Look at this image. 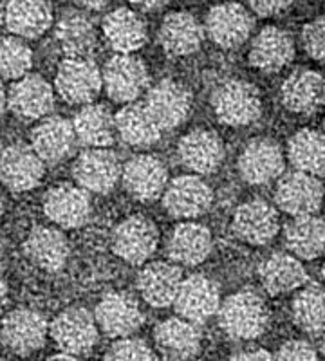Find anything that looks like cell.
<instances>
[{"label":"cell","mask_w":325,"mask_h":361,"mask_svg":"<svg viewBox=\"0 0 325 361\" xmlns=\"http://www.w3.org/2000/svg\"><path fill=\"white\" fill-rule=\"evenodd\" d=\"M103 37L116 54H134L147 42V25L136 11L118 8L103 18Z\"/></svg>","instance_id":"31"},{"label":"cell","mask_w":325,"mask_h":361,"mask_svg":"<svg viewBox=\"0 0 325 361\" xmlns=\"http://www.w3.org/2000/svg\"><path fill=\"white\" fill-rule=\"evenodd\" d=\"M49 329L51 324L38 311L15 309L2 320V343L18 356H29L46 345Z\"/></svg>","instance_id":"7"},{"label":"cell","mask_w":325,"mask_h":361,"mask_svg":"<svg viewBox=\"0 0 325 361\" xmlns=\"http://www.w3.org/2000/svg\"><path fill=\"white\" fill-rule=\"evenodd\" d=\"M255 20L244 6L235 2L214 6L206 15V35L223 49H235L250 38Z\"/></svg>","instance_id":"13"},{"label":"cell","mask_w":325,"mask_h":361,"mask_svg":"<svg viewBox=\"0 0 325 361\" xmlns=\"http://www.w3.org/2000/svg\"><path fill=\"white\" fill-rule=\"evenodd\" d=\"M8 304V283L2 280V305Z\"/></svg>","instance_id":"48"},{"label":"cell","mask_w":325,"mask_h":361,"mask_svg":"<svg viewBox=\"0 0 325 361\" xmlns=\"http://www.w3.org/2000/svg\"><path fill=\"white\" fill-rule=\"evenodd\" d=\"M295 58V42L284 29L268 25L251 42L250 60L251 67L262 73H276L284 69Z\"/></svg>","instance_id":"27"},{"label":"cell","mask_w":325,"mask_h":361,"mask_svg":"<svg viewBox=\"0 0 325 361\" xmlns=\"http://www.w3.org/2000/svg\"><path fill=\"white\" fill-rule=\"evenodd\" d=\"M230 361H275V357L271 353L264 349H247L233 354Z\"/></svg>","instance_id":"44"},{"label":"cell","mask_w":325,"mask_h":361,"mask_svg":"<svg viewBox=\"0 0 325 361\" xmlns=\"http://www.w3.org/2000/svg\"><path fill=\"white\" fill-rule=\"evenodd\" d=\"M6 107L24 121L46 118L54 107L53 87L40 74H27L9 87Z\"/></svg>","instance_id":"16"},{"label":"cell","mask_w":325,"mask_h":361,"mask_svg":"<svg viewBox=\"0 0 325 361\" xmlns=\"http://www.w3.org/2000/svg\"><path fill=\"white\" fill-rule=\"evenodd\" d=\"M288 159L293 169L309 176H325V134L302 128L288 143Z\"/></svg>","instance_id":"37"},{"label":"cell","mask_w":325,"mask_h":361,"mask_svg":"<svg viewBox=\"0 0 325 361\" xmlns=\"http://www.w3.org/2000/svg\"><path fill=\"white\" fill-rule=\"evenodd\" d=\"M183 273L173 262L147 264L137 275V291L149 305L157 309L176 304L183 283Z\"/></svg>","instance_id":"23"},{"label":"cell","mask_w":325,"mask_h":361,"mask_svg":"<svg viewBox=\"0 0 325 361\" xmlns=\"http://www.w3.org/2000/svg\"><path fill=\"white\" fill-rule=\"evenodd\" d=\"M211 107L221 123L247 127L260 118L262 99L255 85L244 80H226L214 90Z\"/></svg>","instance_id":"2"},{"label":"cell","mask_w":325,"mask_h":361,"mask_svg":"<svg viewBox=\"0 0 325 361\" xmlns=\"http://www.w3.org/2000/svg\"><path fill=\"white\" fill-rule=\"evenodd\" d=\"M154 340L161 353L173 361L190 360L201 349V331L197 324L181 316L159 322L154 329Z\"/></svg>","instance_id":"32"},{"label":"cell","mask_w":325,"mask_h":361,"mask_svg":"<svg viewBox=\"0 0 325 361\" xmlns=\"http://www.w3.org/2000/svg\"><path fill=\"white\" fill-rule=\"evenodd\" d=\"M214 240L206 226L186 221L177 224L168 237L166 255L177 266H199L211 253Z\"/></svg>","instance_id":"25"},{"label":"cell","mask_w":325,"mask_h":361,"mask_svg":"<svg viewBox=\"0 0 325 361\" xmlns=\"http://www.w3.org/2000/svg\"><path fill=\"white\" fill-rule=\"evenodd\" d=\"M24 253L40 269L58 273L66 267L69 259V243L62 230L51 226H37L25 238Z\"/></svg>","instance_id":"29"},{"label":"cell","mask_w":325,"mask_h":361,"mask_svg":"<svg viewBox=\"0 0 325 361\" xmlns=\"http://www.w3.org/2000/svg\"><path fill=\"white\" fill-rule=\"evenodd\" d=\"M29 143L44 163L56 164L75 152L78 137L73 121L60 116H51L33 128Z\"/></svg>","instance_id":"17"},{"label":"cell","mask_w":325,"mask_h":361,"mask_svg":"<svg viewBox=\"0 0 325 361\" xmlns=\"http://www.w3.org/2000/svg\"><path fill=\"white\" fill-rule=\"evenodd\" d=\"M293 322L305 334H325V289L305 286L291 304Z\"/></svg>","instance_id":"38"},{"label":"cell","mask_w":325,"mask_h":361,"mask_svg":"<svg viewBox=\"0 0 325 361\" xmlns=\"http://www.w3.org/2000/svg\"><path fill=\"white\" fill-rule=\"evenodd\" d=\"M98 322L85 307H67L51 322L49 336L62 353L83 356L98 343Z\"/></svg>","instance_id":"4"},{"label":"cell","mask_w":325,"mask_h":361,"mask_svg":"<svg viewBox=\"0 0 325 361\" xmlns=\"http://www.w3.org/2000/svg\"><path fill=\"white\" fill-rule=\"evenodd\" d=\"M118 137L128 147L147 148L159 141L161 127L150 114L145 102H134L120 109L116 114Z\"/></svg>","instance_id":"34"},{"label":"cell","mask_w":325,"mask_h":361,"mask_svg":"<svg viewBox=\"0 0 325 361\" xmlns=\"http://www.w3.org/2000/svg\"><path fill=\"white\" fill-rule=\"evenodd\" d=\"M300 37L305 53L317 62L325 63V17H318L305 24Z\"/></svg>","instance_id":"41"},{"label":"cell","mask_w":325,"mask_h":361,"mask_svg":"<svg viewBox=\"0 0 325 361\" xmlns=\"http://www.w3.org/2000/svg\"><path fill=\"white\" fill-rule=\"evenodd\" d=\"M231 230L251 246H264L278 233V214L269 202L247 201L235 209Z\"/></svg>","instance_id":"22"},{"label":"cell","mask_w":325,"mask_h":361,"mask_svg":"<svg viewBox=\"0 0 325 361\" xmlns=\"http://www.w3.org/2000/svg\"><path fill=\"white\" fill-rule=\"evenodd\" d=\"M219 325L228 338L237 341L255 340L266 333L269 311L262 296L251 289L228 296L219 311Z\"/></svg>","instance_id":"1"},{"label":"cell","mask_w":325,"mask_h":361,"mask_svg":"<svg viewBox=\"0 0 325 361\" xmlns=\"http://www.w3.org/2000/svg\"><path fill=\"white\" fill-rule=\"evenodd\" d=\"M275 361H320L317 349L304 340L286 341L276 353Z\"/></svg>","instance_id":"42"},{"label":"cell","mask_w":325,"mask_h":361,"mask_svg":"<svg viewBox=\"0 0 325 361\" xmlns=\"http://www.w3.org/2000/svg\"><path fill=\"white\" fill-rule=\"evenodd\" d=\"M2 361H8V360H2Z\"/></svg>","instance_id":"51"},{"label":"cell","mask_w":325,"mask_h":361,"mask_svg":"<svg viewBox=\"0 0 325 361\" xmlns=\"http://www.w3.org/2000/svg\"><path fill=\"white\" fill-rule=\"evenodd\" d=\"M132 6L136 9H140V11H145V13H152V11H157V9L165 8L166 4H168L170 0H128Z\"/></svg>","instance_id":"45"},{"label":"cell","mask_w":325,"mask_h":361,"mask_svg":"<svg viewBox=\"0 0 325 361\" xmlns=\"http://www.w3.org/2000/svg\"><path fill=\"white\" fill-rule=\"evenodd\" d=\"M145 105L149 107L161 130H173L185 123L190 116L192 96L181 83L163 80L150 87L145 98Z\"/></svg>","instance_id":"18"},{"label":"cell","mask_w":325,"mask_h":361,"mask_svg":"<svg viewBox=\"0 0 325 361\" xmlns=\"http://www.w3.org/2000/svg\"><path fill=\"white\" fill-rule=\"evenodd\" d=\"M259 279L264 291L271 296L305 288L309 275L304 264L291 253H273L259 267Z\"/></svg>","instance_id":"30"},{"label":"cell","mask_w":325,"mask_h":361,"mask_svg":"<svg viewBox=\"0 0 325 361\" xmlns=\"http://www.w3.org/2000/svg\"><path fill=\"white\" fill-rule=\"evenodd\" d=\"M46 163L31 145L13 143L2 152V183L11 192H29L40 185Z\"/></svg>","instance_id":"19"},{"label":"cell","mask_w":325,"mask_h":361,"mask_svg":"<svg viewBox=\"0 0 325 361\" xmlns=\"http://www.w3.org/2000/svg\"><path fill=\"white\" fill-rule=\"evenodd\" d=\"M4 22L13 37L38 38L51 27L53 11L47 0H9Z\"/></svg>","instance_id":"33"},{"label":"cell","mask_w":325,"mask_h":361,"mask_svg":"<svg viewBox=\"0 0 325 361\" xmlns=\"http://www.w3.org/2000/svg\"><path fill=\"white\" fill-rule=\"evenodd\" d=\"M150 74L136 54H114L103 67V87L112 102H137L149 87Z\"/></svg>","instance_id":"5"},{"label":"cell","mask_w":325,"mask_h":361,"mask_svg":"<svg viewBox=\"0 0 325 361\" xmlns=\"http://www.w3.org/2000/svg\"><path fill=\"white\" fill-rule=\"evenodd\" d=\"M250 8L259 17H278L284 11H288L293 0H247Z\"/></svg>","instance_id":"43"},{"label":"cell","mask_w":325,"mask_h":361,"mask_svg":"<svg viewBox=\"0 0 325 361\" xmlns=\"http://www.w3.org/2000/svg\"><path fill=\"white\" fill-rule=\"evenodd\" d=\"M111 0H76V4L82 6L85 9H91V11H99L103 9L105 6H109Z\"/></svg>","instance_id":"46"},{"label":"cell","mask_w":325,"mask_h":361,"mask_svg":"<svg viewBox=\"0 0 325 361\" xmlns=\"http://www.w3.org/2000/svg\"><path fill=\"white\" fill-rule=\"evenodd\" d=\"M324 128H325V123H324Z\"/></svg>","instance_id":"52"},{"label":"cell","mask_w":325,"mask_h":361,"mask_svg":"<svg viewBox=\"0 0 325 361\" xmlns=\"http://www.w3.org/2000/svg\"><path fill=\"white\" fill-rule=\"evenodd\" d=\"M54 37L66 58H91L98 45L94 24L80 9H67L60 15Z\"/></svg>","instance_id":"28"},{"label":"cell","mask_w":325,"mask_h":361,"mask_svg":"<svg viewBox=\"0 0 325 361\" xmlns=\"http://www.w3.org/2000/svg\"><path fill=\"white\" fill-rule=\"evenodd\" d=\"M157 37L168 56L183 58L194 54L201 47L204 27L192 13L173 11L165 17Z\"/></svg>","instance_id":"26"},{"label":"cell","mask_w":325,"mask_h":361,"mask_svg":"<svg viewBox=\"0 0 325 361\" xmlns=\"http://www.w3.org/2000/svg\"><path fill=\"white\" fill-rule=\"evenodd\" d=\"M92 202L89 192L78 185H56L44 197V214L62 230H73L85 224L91 217Z\"/></svg>","instance_id":"15"},{"label":"cell","mask_w":325,"mask_h":361,"mask_svg":"<svg viewBox=\"0 0 325 361\" xmlns=\"http://www.w3.org/2000/svg\"><path fill=\"white\" fill-rule=\"evenodd\" d=\"M0 51H2L0 53L2 78L8 82H18L20 78L27 76L29 69L33 66V53L22 38L13 37V35L4 37Z\"/></svg>","instance_id":"39"},{"label":"cell","mask_w":325,"mask_h":361,"mask_svg":"<svg viewBox=\"0 0 325 361\" xmlns=\"http://www.w3.org/2000/svg\"><path fill=\"white\" fill-rule=\"evenodd\" d=\"M221 295L210 279L202 275H192L183 280L179 295L176 298L177 316L192 324H204L221 311Z\"/></svg>","instance_id":"20"},{"label":"cell","mask_w":325,"mask_h":361,"mask_svg":"<svg viewBox=\"0 0 325 361\" xmlns=\"http://www.w3.org/2000/svg\"><path fill=\"white\" fill-rule=\"evenodd\" d=\"M179 159L186 169L199 176H210L223 164L226 150L223 140L208 128H197L183 135L177 145Z\"/></svg>","instance_id":"21"},{"label":"cell","mask_w":325,"mask_h":361,"mask_svg":"<svg viewBox=\"0 0 325 361\" xmlns=\"http://www.w3.org/2000/svg\"><path fill=\"white\" fill-rule=\"evenodd\" d=\"M321 201H324V185L318 177L293 170L284 173L276 183V206L293 217L314 215L320 209Z\"/></svg>","instance_id":"9"},{"label":"cell","mask_w":325,"mask_h":361,"mask_svg":"<svg viewBox=\"0 0 325 361\" xmlns=\"http://www.w3.org/2000/svg\"><path fill=\"white\" fill-rule=\"evenodd\" d=\"M73 125L78 143L89 148H109L118 137L116 116H112L105 105H85L76 112Z\"/></svg>","instance_id":"36"},{"label":"cell","mask_w":325,"mask_h":361,"mask_svg":"<svg viewBox=\"0 0 325 361\" xmlns=\"http://www.w3.org/2000/svg\"><path fill=\"white\" fill-rule=\"evenodd\" d=\"M321 354H324V357H325V334H324V338H321Z\"/></svg>","instance_id":"49"},{"label":"cell","mask_w":325,"mask_h":361,"mask_svg":"<svg viewBox=\"0 0 325 361\" xmlns=\"http://www.w3.org/2000/svg\"><path fill=\"white\" fill-rule=\"evenodd\" d=\"M121 183L132 199L152 202L165 193L168 186V170L159 157L140 154L123 164Z\"/></svg>","instance_id":"11"},{"label":"cell","mask_w":325,"mask_h":361,"mask_svg":"<svg viewBox=\"0 0 325 361\" xmlns=\"http://www.w3.org/2000/svg\"><path fill=\"white\" fill-rule=\"evenodd\" d=\"M284 244L297 259H318L325 253V221L317 215L293 217L284 228Z\"/></svg>","instance_id":"35"},{"label":"cell","mask_w":325,"mask_h":361,"mask_svg":"<svg viewBox=\"0 0 325 361\" xmlns=\"http://www.w3.org/2000/svg\"><path fill=\"white\" fill-rule=\"evenodd\" d=\"M284 152L276 141L257 137L243 148L239 156V173L247 185L262 186L280 179L284 172Z\"/></svg>","instance_id":"14"},{"label":"cell","mask_w":325,"mask_h":361,"mask_svg":"<svg viewBox=\"0 0 325 361\" xmlns=\"http://www.w3.org/2000/svg\"><path fill=\"white\" fill-rule=\"evenodd\" d=\"M123 166L109 148H87L73 164V179L89 193H109L120 183Z\"/></svg>","instance_id":"8"},{"label":"cell","mask_w":325,"mask_h":361,"mask_svg":"<svg viewBox=\"0 0 325 361\" xmlns=\"http://www.w3.org/2000/svg\"><path fill=\"white\" fill-rule=\"evenodd\" d=\"M159 233L150 219L132 215L116 226L112 231L111 244L121 260L132 266H141L156 253Z\"/></svg>","instance_id":"6"},{"label":"cell","mask_w":325,"mask_h":361,"mask_svg":"<svg viewBox=\"0 0 325 361\" xmlns=\"http://www.w3.org/2000/svg\"><path fill=\"white\" fill-rule=\"evenodd\" d=\"M46 361H82L78 356H73V354H66V353H60V354H54V356L47 357Z\"/></svg>","instance_id":"47"},{"label":"cell","mask_w":325,"mask_h":361,"mask_svg":"<svg viewBox=\"0 0 325 361\" xmlns=\"http://www.w3.org/2000/svg\"><path fill=\"white\" fill-rule=\"evenodd\" d=\"M214 202L210 185L199 176H181L168 183L163 193V206L173 219L192 221L204 215Z\"/></svg>","instance_id":"10"},{"label":"cell","mask_w":325,"mask_h":361,"mask_svg":"<svg viewBox=\"0 0 325 361\" xmlns=\"http://www.w3.org/2000/svg\"><path fill=\"white\" fill-rule=\"evenodd\" d=\"M105 361H157L149 345L137 338H123L109 347Z\"/></svg>","instance_id":"40"},{"label":"cell","mask_w":325,"mask_h":361,"mask_svg":"<svg viewBox=\"0 0 325 361\" xmlns=\"http://www.w3.org/2000/svg\"><path fill=\"white\" fill-rule=\"evenodd\" d=\"M280 98L284 107L295 114H314L325 105V80L317 71H295L280 87Z\"/></svg>","instance_id":"24"},{"label":"cell","mask_w":325,"mask_h":361,"mask_svg":"<svg viewBox=\"0 0 325 361\" xmlns=\"http://www.w3.org/2000/svg\"><path fill=\"white\" fill-rule=\"evenodd\" d=\"M321 279H324L325 282V262H324V267H321Z\"/></svg>","instance_id":"50"},{"label":"cell","mask_w":325,"mask_h":361,"mask_svg":"<svg viewBox=\"0 0 325 361\" xmlns=\"http://www.w3.org/2000/svg\"><path fill=\"white\" fill-rule=\"evenodd\" d=\"M56 92L70 105H91L103 89V71L92 58H63L54 78Z\"/></svg>","instance_id":"3"},{"label":"cell","mask_w":325,"mask_h":361,"mask_svg":"<svg viewBox=\"0 0 325 361\" xmlns=\"http://www.w3.org/2000/svg\"><path fill=\"white\" fill-rule=\"evenodd\" d=\"M94 318L102 333L109 338H130L143 325L145 316L140 304L128 293L112 291L99 300Z\"/></svg>","instance_id":"12"}]
</instances>
